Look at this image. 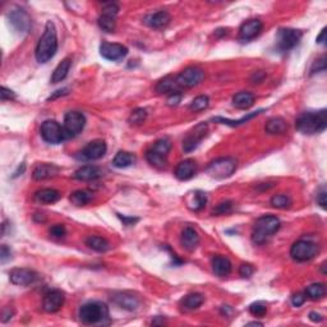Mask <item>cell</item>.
<instances>
[{
    "instance_id": "6da1fadb",
    "label": "cell",
    "mask_w": 327,
    "mask_h": 327,
    "mask_svg": "<svg viewBox=\"0 0 327 327\" xmlns=\"http://www.w3.org/2000/svg\"><path fill=\"white\" fill-rule=\"evenodd\" d=\"M58 52V37L57 29L52 21L46 22L45 31L39 40L36 46V59L41 64H45L49 60H52Z\"/></svg>"
},
{
    "instance_id": "7a4b0ae2",
    "label": "cell",
    "mask_w": 327,
    "mask_h": 327,
    "mask_svg": "<svg viewBox=\"0 0 327 327\" xmlns=\"http://www.w3.org/2000/svg\"><path fill=\"white\" fill-rule=\"evenodd\" d=\"M295 127L300 133L312 134L321 133L327 127V111L326 109H322L318 111H308L299 115L295 122Z\"/></svg>"
},
{
    "instance_id": "3957f363",
    "label": "cell",
    "mask_w": 327,
    "mask_h": 327,
    "mask_svg": "<svg viewBox=\"0 0 327 327\" xmlns=\"http://www.w3.org/2000/svg\"><path fill=\"white\" fill-rule=\"evenodd\" d=\"M281 226V222L276 216H262L256 220L253 225V230H252V240L256 244H263L279 230Z\"/></svg>"
},
{
    "instance_id": "277c9868",
    "label": "cell",
    "mask_w": 327,
    "mask_h": 327,
    "mask_svg": "<svg viewBox=\"0 0 327 327\" xmlns=\"http://www.w3.org/2000/svg\"><path fill=\"white\" fill-rule=\"evenodd\" d=\"M80 319L85 324H105L109 309L101 301H89L80 308Z\"/></svg>"
},
{
    "instance_id": "5b68a950",
    "label": "cell",
    "mask_w": 327,
    "mask_h": 327,
    "mask_svg": "<svg viewBox=\"0 0 327 327\" xmlns=\"http://www.w3.org/2000/svg\"><path fill=\"white\" fill-rule=\"evenodd\" d=\"M319 247L317 243L308 239H299L291 245L290 256L296 262H307L314 258L318 253Z\"/></svg>"
},
{
    "instance_id": "8992f818",
    "label": "cell",
    "mask_w": 327,
    "mask_h": 327,
    "mask_svg": "<svg viewBox=\"0 0 327 327\" xmlns=\"http://www.w3.org/2000/svg\"><path fill=\"white\" fill-rule=\"evenodd\" d=\"M235 170L236 160L233 157H220L213 160L207 168L208 175L215 179H226L231 177Z\"/></svg>"
},
{
    "instance_id": "52a82bcc",
    "label": "cell",
    "mask_w": 327,
    "mask_h": 327,
    "mask_svg": "<svg viewBox=\"0 0 327 327\" xmlns=\"http://www.w3.org/2000/svg\"><path fill=\"white\" fill-rule=\"evenodd\" d=\"M203 78H205L203 69L198 67H188L175 77V82L179 89H192L202 82Z\"/></svg>"
},
{
    "instance_id": "ba28073f",
    "label": "cell",
    "mask_w": 327,
    "mask_h": 327,
    "mask_svg": "<svg viewBox=\"0 0 327 327\" xmlns=\"http://www.w3.org/2000/svg\"><path fill=\"white\" fill-rule=\"evenodd\" d=\"M41 137L44 141L52 145H58L66 140L67 133L64 131V127L59 124L55 120H46L41 125Z\"/></svg>"
},
{
    "instance_id": "9c48e42d",
    "label": "cell",
    "mask_w": 327,
    "mask_h": 327,
    "mask_svg": "<svg viewBox=\"0 0 327 327\" xmlns=\"http://www.w3.org/2000/svg\"><path fill=\"white\" fill-rule=\"evenodd\" d=\"M301 37H303V32L299 30L294 29H281L277 32V49L280 52L286 53L291 49L295 48L299 43H300Z\"/></svg>"
},
{
    "instance_id": "30bf717a",
    "label": "cell",
    "mask_w": 327,
    "mask_h": 327,
    "mask_svg": "<svg viewBox=\"0 0 327 327\" xmlns=\"http://www.w3.org/2000/svg\"><path fill=\"white\" fill-rule=\"evenodd\" d=\"M118 12H119V7L115 3H105L103 6V13L99 17V26L100 29L105 32H114L115 25H117Z\"/></svg>"
},
{
    "instance_id": "8fae6325",
    "label": "cell",
    "mask_w": 327,
    "mask_h": 327,
    "mask_svg": "<svg viewBox=\"0 0 327 327\" xmlns=\"http://www.w3.org/2000/svg\"><path fill=\"white\" fill-rule=\"evenodd\" d=\"M86 124V118L80 111H69L64 118V131L67 136L74 137L78 136L83 131Z\"/></svg>"
},
{
    "instance_id": "7c38bea8",
    "label": "cell",
    "mask_w": 327,
    "mask_h": 327,
    "mask_svg": "<svg viewBox=\"0 0 327 327\" xmlns=\"http://www.w3.org/2000/svg\"><path fill=\"white\" fill-rule=\"evenodd\" d=\"M206 133H207V124L206 123H199L184 138V141H183V150L185 152H192L193 150H196L199 143L202 142V140L205 138Z\"/></svg>"
},
{
    "instance_id": "4fadbf2b",
    "label": "cell",
    "mask_w": 327,
    "mask_h": 327,
    "mask_svg": "<svg viewBox=\"0 0 327 327\" xmlns=\"http://www.w3.org/2000/svg\"><path fill=\"white\" fill-rule=\"evenodd\" d=\"M9 21H11L12 26L15 27L16 31L21 32V34H26L31 29V18H30L29 13L22 8H16L9 13Z\"/></svg>"
},
{
    "instance_id": "5bb4252c",
    "label": "cell",
    "mask_w": 327,
    "mask_h": 327,
    "mask_svg": "<svg viewBox=\"0 0 327 327\" xmlns=\"http://www.w3.org/2000/svg\"><path fill=\"white\" fill-rule=\"evenodd\" d=\"M128 54V49L122 44H110L103 43L100 45V55L106 60L110 62H117L123 59Z\"/></svg>"
},
{
    "instance_id": "9a60e30c",
    "label": "cell",
    "mask_w": 327,
    "mask_h": 327,
    "mask_svg": "<svg viewBox=\"0 0 327 327\" xmlns=\"http://www.w3.org/2000/svg\"><path fill=\"white\" fill-rule=\"evenodd\" d=\"M39 275L36 271L31 268H15L9 273V279L12 284L18 285V286H29L32 285L37 280Z\"/></svg>"
},
{
    "instance_id": "2e32d148",
    "label": "cell",
    "mask_w": 327,
    "mask_h": 327,
    "mask_svg": "<svg viewBox=\"0 0 327 327\" xmlns=\"http://www.w3.org/2000/svg\"><path fill=\"white\" fill-rule=\"evenodd\" d=\"M111 300L125 310H137L141 305L140 296L133 293H129V291L115 293L114 295L111 296Z\"/></svg>"
},
{
    "instance_id": "e0dca14e",
    "label": "cell",
    "mask_w": 327,
    "mask_h": 327,
    "mask_svg": "<svg viewBox=\"0 0 327 327\" xmlns=\"http://www.w3.org/2000/svg\"><path fill=\"white\" fill-rule=\"evenodd\" d=\"M262 29H263V25L259 20L247 21L239 29V40L242 43H248V41L253 40L254 37L261 34Z\"/></svg>"
},
{
    "instance_id": "ac0fdd59",
    "label": "cell",
    "mask_w": 327,
    "mask_h": 327,
    "mask_svg": "<svg viewBox=\"0 0 327 327\" xmlns=\"http://www.w3.org/2000/svg\"><path fill=\"white\" fill-rule=\"evenodd\" d=\"M106 152V143L101 140H96L90 142L81 151V159L87 160V161H94L99 160L105 155Z\"/></svg>"
},
{
    "instance_id": "d6986e66",
    "label": "cell",
    "mask_w": 327,
    "mask_h": 327,
    "mask_svg": "<svg viewBox=\"0 0 327 327\" xmlns=\"http://www.w3.org/2000/svg\"><path fill=\"white\" fill-rule=\"evenodd\" d=\"M64 294L60 290H52L49 291L45 296H44L43 307L46 312L55 313L63 307L64 304Z\"/></svg>"
},
{
    "instance_id": "ffe728a7",
    "label": "cell",
    "mask_w": 327,
    "mask_h": 327,
    "mask_svg": "<svg viewBox=\"0 0 327 327\" xmlns=\"http://www.w3.org/2000/svg\"><path fill=\"white\" fill-rule=\"evenodd\" d=\"M171 17L166 11H160L156 13H151L143 18V23L152 29H164L170 23Z\"/></svg>"
},
{
    "instance_id": "44dd1931",
    "label": "cell",
    "mask_w": 327,
    "mask_h": 327,
    "mask_svg": "<svg viewBox=\"0 0 327 327\" xmlns=\"http://www.w3.org/2000/svg\"><path fill=\"white\" fill-rule=\"evenodd\" d=\"M196 170H197V165L196 161L192 159H187L183 160L178 164L177 169H175V177L178 178L179 180H189L196 175Z\"/></svg>"
},
{
    "instance_id": "7402d4cb",
    "label": "cell",
    "mask_w": 327,
    "mask_h": 327,
    "mask_svg": "<svg viewBox=\"0 0 327 327\" xmlns=\"http://www.w3.org/2000/svg\"><path fill=\"white\" fill-rule=\"evenodd\" d=\"M180 244L188 252H193L199 244L198 233L191 226L184 228V230L182 231V235H180Z\"/></svg>"
},
{
    "instance_id": "603a6c76",
    "label": "cell",
    "mask_w": 327,
    "mask_h": 327,
    "mask_svg": "<svg viewBox=\"0 0 327 327\" xmlns=\"http://www.w3.org/2000/svg\"><path fill=\"white\" fill-rule=\"evenodd\" d=\"M59 174V168L54 164H40L34 169L32 177L35 180H45L57 177Z\"/></svg>"
},
{
    "instance_id": "cb8c5ba5",
    "label": "cell",
    "mask_w": 327,
    "mask_h": 327,
    "mask_svg": "<svg viewBox=\"0 0 327 327\" xmlns=\"http://www.w3.org/2000/svg\"><path fill=\"white\" fill-rule=\"evenodd\" d=\"M101 175H103V170L95 165H85L74 173V178L78 180H83V182L95 180Z\"/></svg>"
},
{
    "instance_id": "d4e9b609",
    "label": "cell",
    "mask_w": 327,
    "mask_h": 327,
    "mask_svg": "<svg viewBox=\"0 0 327 327\" xmlns=\"http://www.w3.org/2000/svg\"><path fill=\"white\" fill-rule=\"evenodd\" d=\"M212 270L216 276L225 277V276L230 275L231 262L224 256H215L212 258Z\"/></svg>"
},
{
    "instance_id": "484cf974",
    "label": "cell",
    "mask_w": 327,
    "mask_h": 327,
    "mask_svg": "<svg viewBox=\"0 0 327 327\" xmlns=\"http://www.w3.org/2000/svg\"><path fill=\"white\" fill-rule=\"evenodd\" d=\"M207 203V194L202 191L191 192L187 197V206L192 211H201Z\"/></svg>"
},
{
    "instance_id": "4316f807",
    "label": "cell",
    "mask_w": 327,
    "mask_h": 327,
    "mask_svg": "<svg viewBox=\"0 0 327 327\" xmlns=\"http://www.w3.org/2000/svg\"><path fill=\"white\" fill-rule=\"evenodd\" d=\"M71 67H72L71 58H66V59L63 60L62 63H59L57 68L54 69L52 78H50V82L54 83L55 85V83H59V82H62V81L66 80L67 76H68V73H69V69H71Z\"/></svg>"
},
{
    "instance_id": "83f0119b",
    "label": "cell",
    "mask_w": 327,
    "mask_h": 327,
    "mask_svg": "<svg viewBox=\"0 0 327 327\" xmlns=\"http://www.w3.org/2000/svg\"><path fill=\"white\" fill-rule=\"evenodd\" d=\"M254 104V96L253 94L250 92H238L233 96V105L235 106L236 109H240V110H247L250 106H253Z\"/></svg>"
},
{
    "instance_id": "f1b7e54d",
    "label": "cell",
    "mask_w": 327,
    "mask_h": 327,
    "mask_svg": "<svg viewBox=\"0 0 327 327\" xmlns=\"http://www.w3.org/2000/svg\"><path fill=\"white\" fill-rule=\"evenodd\" d=\"M265 129L268 134H284L287 131V123L286 120L280 117L271 118L266 123Z\"/></svg>"
},
{
    "instance_id": "f546056e",
    "label": "cell",
    "mask_w": 327,
    "mask_h": 327,
    "mask_svg": "<svg viewBox=\"0 0 327 327\" xmlns=\"http://www.w3.org/2000/svg\"><path fill=\"white\" fill-rule=\"evenodd\" d=\"M178 90H179V87L175 82V77H173V76H166L162 80H160L156 85V91L159 94H174V92H179Z\"/></svg>"
},
{
    "instance_id": "4dcf8cb0",
    "label": "cell",
    "mask_w": 327,
    "mask_h": 327,
    "mask_svg": "<svg viewBox=\"0 0 327 327\" xmlns=\"http://www.w3.org/2000/svg\"><path fill=\"white\" fill-rule=\"evenodd\" d=\"M134 162H136V156L133 154L127 151H119L113 160V165L118 169H124L132 166Z\"/></svg>"
},
{
    "instance_id": "1f68e13d",
    "label": "cell",
    "mask_w": 327,
    "mask_h": 327,
    "mask_svg": "<svg viewBox=\"0 0 327 327\" xmlns=\"http://www.w3.org/2000/svg\"><path fill=\"white\" fill-rule=\"evenodd\" d=\"M35 198L41 203H55L60 199V193L52 188H45V189L37 191Z\"/></svg>"
},
{
    "instance_id": "d6a6232c",
    "label": "cell",
    "mask_w": 327,
    "mask_h": 327,
    "mask_svg": "<svg viewBox=\"0 0 327 327\" xmlns=\"http://www.w3.org/2000/svg\"><path fill=\"white\" fill-rule=\"evenodd\" d=\"M203 300H205V298H203L202 294L199 293L188 294L187 296L183 298L182 307L184 308L185 310H194L202 305Z\"/></svg>"
},
{
    "instance_id": "836d02e7",
    "label": "cell",
    "mask_w": 327,
    "mask_h": 327,
    "mask_svg": "<svg viewBox=\"0 0 327 327\" xmlns=\"http://www.w3.org/2000/svg\"><path fill=\"white\" fill-rule=\"evenodd\" d=\"M86 244L89 245V248L94 249L95 252H99V253H104V252H108L110 249V243L105 238H101V236H90L86 240Z\"/></svg>"
},
{
    "instance_id": "e575fe53",
    "label": "cell",
    "mask_w": 327,
    "mask_h": 327,
    "mask_svg": "<svg viewBox=\"0 0 327 327\" xmlns=\"http://www.w3.org/2000/svg\"><path fill=\"white\" fill-rule=\"evenodd\" d=\"M69 199L74 206H78V207L86 206L92 201V192L87 191V189H80V191L73 192Z\"/></svg>"
},
{
    "instance_id": "d590c367",
    "label": "cell",
    "mask_w": 327,
    "mask_h": 327,
    "mask_svg": "<svg viewBox=\"0 0 327 327\" xmlns=\"http://www.w3.org/2000/svg\"><path fill=\"white\" fill-rule=\"evenodd\" d=\"M304 294L310 300H319V299H322L326 295V286H324V284H321V282L312 284L309 286H307Z\"/></svg>"
},
{
    "instance_id": "8d00e7d4",
    "label": "cell",
    "mask_w": 327,
    "mask_h": 327,
    "mask_svg": "<svg viewBox=\"0 0 327 327\" xmlns=\"http://www.w3.org/2000/svg\"><path fill=\"white\" fill-rule=\"evenodd\" d=\"M146 159H147V161L150 162L151 165L157 169H164L166 166V164H168V157L161 156V155L156 154L152 150H148L146 152Z\"/></svg>"
},
{
    "instance_id": "74e56055",
    "label": "cell",
    "mask_w": 327,
    "mask_h": 327,
    "mask_svg": "<svg viewBox=\"0 0 327 327\" xmlns=\"http://www.w3.org/2000/svg\"><path fill=\"white\" fill-rule=\"evenodd\" d=\"M150 150H152L154 152H156V154L161 155V156L168 157L169 151L171 150L170 140H168V138H161V140L156 141Z\"/></svg>"
},
{
    "instance_id": "f35d334b",
    "label": "cell",
    "mask_w": 327,
    "mask_h": 327,
    "mask_svg": "<svg viewBox=\"0 0 327 327\" xmlns=\"http://www.w3.org/2000/svg\"><path fill=\"white\" fill-rule=\"evenodd\" d=\"M271 205L276 208H280V210H285L293 205V201L286 194H276L271 198Z\"/></svg>"
},
{
    "instance_id": "ab89813d",
    "label": "cell",
    "mask_w": 327,
    "mask_h": 327,
    "mask_svg": "<svg viewBox=\"0 0 327 327\" xmlns=\"http://www.w3.org/2000/svg\"><path fill=\"white\" fill-rule=\"evenodd\" d=\"M208 105H210V99L207 96H205V95H201V96H197L192 101L191 105H189V110L193 111V113H198V111L207 109Z\"/></svg>"
},
{
    "instance_id": "60d3db41",
    "label": "cell",
    "mask_w": 327,
    "mask_h": 327,
    "mask_svg": "<svg viewBox=\"0 0 327 327\" xmlns=\"http://www.w3.org/2000/svg\"><path fill=\"white\" fill-rule=\"evenodd\" d=\"M259 113H261V110L256 111V113H250V114H248L247 117H243L242 119H239V120L224 119V118H220V117L219 118H213V120H215V122L221 123V124H226V125H231V127H236V125H240V124H243V123H247L248 120H250V119H252V118L257 117V115H258Z\"/></svg>"
},
{
    "instance_id": "b9f144b4",
    "label": "cell",
    "mask_w": 327,
    "mask_h": 327,
    "mask_svg": "<svg viewBox=\"0 0 327 327\" xmlns=\"http://www.w3.org/2000/svg\"><path fill=\"white\" fill-rule=\"evenodd\" d=\"M146 118H147V110H146V109L140 108V109H136V110L132 111L131 115H129L128 122L131 123L132 125H140L145 122Z\"/></svg>"
},
{
    "instance_id": "7bdbcfd3",
    "label": "cell",
    "mask_w": 327,
    "mask_h": 327,
    "mask_svg": "<svg viewBox=\"0 0 327 327\" xmlns=\"http://www.w3.org/2000/svg\"><path fill=\"white\" fill-rule=\"evenodd\" d=\"M233 211V202L231 201H224V202H220L216 207L213 208L212 213L216 215V216H220V215H228Z\"/></svg>"
},
{
    "instance_id": "ee69618b",
    "label": "cell",
    "mask_w": 327,
    "mask_h": 327,
    "mask_svg": "<svg viewBox=\"0 0 327 327\" xmlns=\"http://www.w3.org/2000/svg\"><path fill=\"white\" fill-rule=\"evenodd\" d=\"M249 312L252 316L263 317L266 313H267V307H266L265 303H262V301H256V303L249 305Z\"/></svg>"
},
{
    "instance_id": "f6af8a7d",
    "label": "cell",
    "mask_w": 327,
    "mask_h": 327,
    "mask_svg": "<svg viewBox=\"0 0 327 327\" xmlns=\"http://www.w3.org/2000/svg\"><path fill=\"white\" fill-rule=\"evenodd\" d=\"M326 69V57H321L313 63L312 68H310V73H318V72H323Z\"/></svg>"
},
{
    "instance_id": "bcb514c9",
    "label": "cell",
    "mask_w": 327,
    "mask_h": 327,
    "mask_svg": "<svg viewBox=\"0 0 327 327\" xmlns=\"http://www.w3.org/2000/svg\"><path fill=\"white\" fill-rule=\"evenodd\" d=\"M49 233H50V235L52 236H54V238H63V236L66 235L67 231H66V228H64L63 225L57 224L50 228Z\"/></svg>"
},
{
    "instance_id": "7dc6e473",
    "label": "cell",
    "mask_w": 327,
    "mask_h": 327,
    "mask_svg": "<svg viewBox=\"0 0 327 327\" xmlns=\"http://www.w3.org/2000/svg\"><path fill=\"white\" fill-rule=\"evenodd\" d=\"M254 272V267L250 263H243L239 267V275L242 276V277H250V276L253 275Z\"/></svg>"
},
{
    "instance_id": "c3c4849f",
    "label": "cell",
    "mask_w": 327,
    "mask_h": 327,
    "mask_svg": "<svg viewBox=\"0 0 327 327\" xmlns=\"http://www.w3.org/2000/svg\"><path fill=\"white\" fill-rule=\"evenodd\" d=\"M305 299H307L305 294L296 293V294H294L293 296H291V304H293L294 307H300V305L304 304Z\"/></svg>"
},
{
    "instance_id": "681fc988",
    "label": "cell",
    "mask_w": 327,
    "mask_h": 327,
    "mask_svg": "<svg viewBox=\"0 0 327 327\" xmlns=\"http://www.w3.org/2000/svg\"><path fill=\"white\" fill-rule=\"evenodd\" d=\"M12 258V250L7 247L6 244L2 245V250H0V261L2 263H6L7 261Z\"/></svg>"
},
{
    "instance_id": "f907efd6",
    "label": "cell",
    "mask_w": 327,
    "mask_h": 327,
    "mask_svg": "<svg viewBox=\"0 0 327 327\" xmlns=\"http://www.w3.org/2000/svg\"><path fill=\"white\" fill-rule=\"evenodd\" d=\"M182 100V94L180 92H174L170 94V96L168 97V105L169 106H177Z\"/></svg>"
},
{
    "instance_id": "816d5d0a",
    "label": "cell",
    "mask_w": 327,
    "mask_h": 327,
    "mask_svg": "<svg viewBox=\"0 0 327 327\" xmlns=\"http://www.w3.org/2000/svg\"><path fill=\"white\" fill-rule=\"evenodd\" d=\"M0 97L3 101L6 100H15L16 99V94L12 90H8L7 87H2V91H0Z\"/></svg>"
},
{
    "instance_id": "f5cc1de1",
    "label": "cell",
    "mask_w": 327,
    "mask_h": 327,
    "mask_svg": "<svg viewBox=\"0 0 327 327\" xmlns=\"http://www.w3.org/2000/svg\"><path fill=\"white\" fill-rule=\"evenodd\" d=\"M317 203H318L323 210L326 208V189H324V187H322L321 191L317 193Z\"/></svg>"
},
{
    "instance_id": "db71d44e",
    "label": "cell",
    "mask_w": 327,
    "mask_h": 327,
    "mask_svg": "<svg viewBox=\"0 0 327 327\" xmlns=\"http://www.w3.org/2000/svg\"><path fill=\"white\" fill-rule=\"evenodd\" d=\"M13 314H15L13 309H11V308H7V309H4L3 313H2V321L7 322L8 319H11L12 317H13Z\"/></svg>"
},
{
    "instance_id": "11a10c76",
    "label": "cell",
    "mask_w": 327,
    "mask_h": 327,
    "mask_svg": "<svg viewBox=\"0 0 327 327\" xmlns=\"http://www.w3.org/2000/svg\"><path fill=\"white\" fill-rule=\"evenodd\" d=\"M266 74L263 73V72H256V73L252 76V81H253V83H259L263 81V78H265Z\"/></svg>"
},
{
    "instance_id": "9f6ffc18",
    "label": "cell",
    "mask_w": 327,
    "mask_h": 327,
    "mask_svg": "<svg viewBox=\"0 0 327 327\" xmlns=\"http://www.w3.org/2000/svg\"><path fill=\"white\" fill-rule=\"evenodd\" d=\"M119 217L120 220L124 222V225H134L137 221H138L137 217H127V216H122V215H119Z\"/></svg>"
},
{
    "instance_id": "6f0895ef",
    "label": "cell",
    "mask_w": 327,
    "mask_h": 327,
    "mask_svg": "<svg viewBox=\"0 0 327 327\" xmlns=\"http://www.w3.org/2000/svg\"><path fill=\"white\" fill-rule=\"evenodd\" d=\"M309 319L312 322H321L322 319V316L321 314H319V313H317V312H310L309 313Z\"/></svg>"
},
{
    "instance_id": "680465c9",
    "label": "cell",
    "mask_w": 327,
    "mask_h": 327,
    "mask_svg": "<svg viewBox=\"0 0 327 327\" xmlns=\"http://www.w3.org/2000/svg\"><path fill=\"white\" fill-rule=\"evenodd\" d=\"M67 94H68V89L58 90V91H57V94H54V95H53V96H50V97H49V100H54V99H57L58 96H64V95H67Z\"/></svg>"
},
{
    "instance_id": "91938a15",
    "label": "cell",
    "mask_w": 327,
    "mask_h": 327,
    "mask_svg": "<svg viewBox=\"0 0 327 327\" xmlns=\"http://www.w3.org/2000/svg\"><path fill=\"white\" fill-rule=\"evenodd\" d=\"M326 29H323L321 31V34H319V36H317V43L318 44H323L324 41H326Z\"/></svg>"
},
{
    "instance_id": "94428289",
    "label": "cell",
    "mask_w": 327,
    "mask_h": 327,
    "mask_svg": "<svg viewBox=\"0 0 327 327\" xmlns=\"http://www.w3.org/2000/svg\"><path fill=\"white\" fill-rule=\"evenodd\" d=\"M25 169H26V165H25V164H23L22 168H21V166H20V168H18V170L16 171L15 175H13V178L18 177V175H22V173H23V171H25Z\"/></svg>"
},
{
    "instance_id": "6125c7cd",
    "label": "cell",
    "mask_w": 327,
    "mask_h": 327,
    "mask_svg": "<svg viewBox=\"0 0 327 327\" xmlns=\"http://www.w3.org/2000/svg\"><path fill=\"white\" fill-rule=\"evenodd\" d=\"M248 324H256V326H262V323H259V322H249Z\"/></svg>"
}]
</instances>
